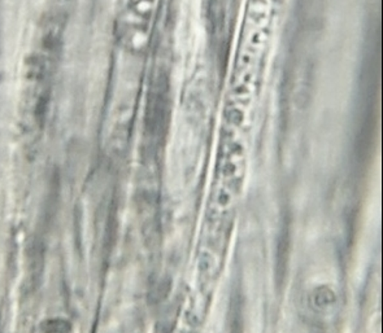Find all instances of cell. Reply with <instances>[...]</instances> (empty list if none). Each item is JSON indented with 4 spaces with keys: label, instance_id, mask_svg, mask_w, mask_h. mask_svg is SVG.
<instances>
[{
    "label": "cell",
    "instance_id": "1",
    "mask_svg": "<svg viewBox=\"0 0 383 333\" xmlns=\"http://www.w3.org/2000/svg\"><path fill=\"white\" fill-rule=\"evenodd\" d=\"M167 84L165 79H159L155 82L153 88L151 90L149 96V112H147V120L149 125L153 127V131H159L160 129L165 124L167 117Z\"/></svg>",
    "mask_w": 383,
    "mask_h": 333
}]
</instances>
